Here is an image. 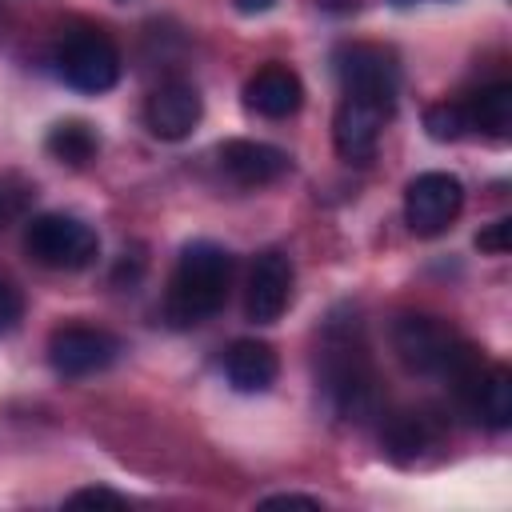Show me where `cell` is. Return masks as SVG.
<instances>
[{
    "mask_svg": "<svg viewBox=\"0 0 512 512\" xmlns=\"http://www.w3.org/2000/svg\"><path fill=\"white\" fill-rule=\"evenodd\" d=\"M232 272H236V260L224 244L192 240L180 252V260L172 268V280H168V296H164L168 320L176 328H192V324H204L208 316H216L228 300Z\"/></svg>",
    "mask_w": 512,
    "mask_h": 512,
    "instance_id": "6da1fadb",
    "label": "cell"
},
{
    "mask_svg": "<svg viewBox=\"0 0 512 512\" xmlns=\"http://www.w3.org/2000/svg\"><path fill=\"white\" fill-rule=\"evenodd\" d=\"M392 348L408 372L440 376L452 388H460L484 364L480 348H472L456 328H448L444 320L424 316V312H408L392 324Z\"/></svg>",
    "mask_w": 512,
    "mask_h": 512,
    "instance_id": "7a4b0ae2",
    "label": "cell"
},
{
    "mask_svg": "<svg viewBox=\"0 0 512 512\" xmlns=\"http://www.w3.org/2000/svg\"><path fill=\"white\" fill-rule=\"evenodd\" d=\"M324 388L332 408L344 420H368L380 408V384H376V368L368 360V348L360 336L352 332H328L324 340Z\"/></svg>",
    "mask_w": 512,
    "mask_h": 512,
    "instance_id": "3957f363",
    "label": "cell"
},
{
    "mask_svg": "<svg viewBox=\"0 0 512 512\" xmlns=\"http://www.w3.org/2000/svg\"><path fill=\"white\" fill-rule=\"evenodd\" d=\"M24 248L36 264L56 272H80L100 256V236L88 220L72 212H44L32 216L24 228Z\"/></svg>",
    "mask_w": 512,
    "mask_h": 512,
    "instance_id": "277c9868",
    "label": "cell"
},
{
    "mask_svg": "<svg viewBox=\"0 0 512 512\" xmlns=\"http://www.w3.org/2000/svg\"><path fill=\"white\" fill-rule=\"evenodd\" d=\"M56 76L76 92H108L120 80V48L100 28L68 32L56 48Z\"/></svg>",
    "mask_w": 512,
    "mask_h": 512,
    "instance_id": "5b68a950",
    "label": "cell"
},
{
    "mask_svg": "<svg viewBox=\"0 0 512 512\" xmlns=\"http://www.w3.org/2000/svg\"><path fill=\"white\" fill-rule=\"evenodd\" d=\"M464 208V184L452 172H420L404 188V220L416 236H440Z\"/></svg>",
    "mask_w": 512,
    "mask_h": 512,
    "instance_id": "8992f818",
    "label": "cell"
},
{
    "mask_svg": "<svg viewBox=\"0 0 512 512\" xmlns=\"http://www.w3.org/2000/svg\"><path fill=\"white\" fill-rule=\"evenodd\" d=\"M332 64H336V76H340L344 92L376 96V100L396 104L400 64H396L392 48H384V44H344V48H336Z\"/></svg>",
    "mask_w": 512,
    "mask_h": 512,
    "instance_id": "52a82bcc",
    "label": "cell"
},
{
    "mask_svg": "<svg viewBox=\"0 0 512 512\" xmlns=\"http://www.w3.org/2000/svg\"><path fill=\"white\" fill-rule=\"evenodd\" d=\"M120 356V336H112L108 328H88V324H64L48 336V364L76 380V376H92L104 372L112 360Z\"/></svg>",
    "mask_w": 512,
    "mask_h": 512,
    "instance_id": "ba28073f",
    "label": "cell"
},
{
    "mask_svg": "<svg viewBox=\"0 0 512 512\" xmlns=\"http://www.w3.org/2000/svg\"><path fill=\"white\" fill-rule=\"evenodd\" d=\"M396 104L388 100H376V96H356V92H344L340 108H336V120H332V140H336V152L344 160H368L380 144V132L388 124Z\"/></svg>",
    "mask_w": 512,
    "mask_h": 512,
    "instance_id": "9c48e42d",
    "label": "cell"
},
{
    "mask_svg": "<svg viewBox=\"0 0 512 512\" xmlns=\"http://www.w3.org/2000/svg\"><path fill=\"white\" fill-rule=\"evenodd\" d=\"M292 260L284 252H260L252 272H248V288H244V316L252 324H276L292 300Z\"/></svg>",
    "mask_w": 512,
    "mask_h": 512,
    "instance_id": "30bf717a",
    "label": "cell"
},
{
    "mask_svg": "<svg viewBox=\"0 0 512 512\" xmlns=\"http://www.w3.org/2000/svg\"><path fill=\"white\" fill-rule=\"evenodd\" d=\"M204 116V100L188 80H164L144 100V124L156 140H184Z\"/></svg>",
    "mask_w": 512,
    "mask_h": 512,
    "instance_id": "8fae6325",
    "label": "cell"
},
{
    "mask_svg": "<svg viewBox=\"0 0 512 512\" xmlns=\"http://www.w3.org/2000/svg\"><path fill=\"white\" fill-rule=\"evenodd\" d=\"M456 400L492 432H504L512 424V372L500 364H480L460 388H452Z\"/></svg>",
    "mask_w": 512,
    "mask_h": 512,
    "instance_id": "7c38bea8",
    "label": "cell"
},
{
    "mask_svg": "<svg viewBox=\"0 0 512 512\" xmlns=\"http://www.w3.org/2000/svg\"><path fill=\"white\" fill-rule=\"evenodd\" d=\"M220 168L244 188H264V184H276L292 172V156L276 144H264V140H224L220 144Z\"/></svg>",
    "mask_w": 512,
    "mask_h": 512,
    "instance_id": "4fadbf2b",
    "label": "cell"
},
{
    "mask_svg": "<svg viewBox=\"0 0 512 512\" xmlns=\"http://www.w3.org/2000/svg\"><path fill=\"white\" fill-rule=\"evenodd\" d=\"M244 104L256 112V116H268V120H288L300 112L304 104V84L292 68L284 64H264L248 76L244 84Z\"/></svg>",
    "mask_w": 512,
    "mask_h": 512,
    "instance_id": "5bb4252c",
    "label": "cell"
},
{
    "mask_svg": "<svg viewBox=\"0 0 512 512\" xmlns=\"http://www.w3.org/2000/svg\"><path fill=\"white\" fill-rule=\"evenodd\" d=\"M276 372L280 360L264 340H232V348L224 352V376L236 392H264L276 384Z\"/></svg>",
    "mask_w": 512,
    "mask_h": 512,
    "instance_id": "9a60e30c",
    "label": "cell"
},
{
    "mask_svg": "<svg viewBox=\"0 0 512 512\" xmlns=\"http://www.w3.org/2000/svg\"><path fill=\"white\" fill-rule=\"evenodd\" d=\"M468 132H484L492 140H508L512 132V84H488L464 100Z\"/></svg>",
    "mask_w": 512,
    "mask_h": 512,
    "instance_id": "2e32d148",
    "label": "cell"
},
{
    "mask_svg": "<svg viewBox=\"0 0 512 512\" xmlns=\"http://www.w3.org/2000/svg\"><path fill=\"white\" fill-rule=\"evenodd\" d=\"M432 440H436V428L424 412H396L384 424V452L396 464H416L424 448H432Z\"/></svg>",
    "mask_w": 512,
    "mask_h": 512,
    "instance_id": "e0dca14e",
    "label": "cell"
},
{
    "mask_svg": "<svg viewBox=\"0 0 512 512\" xmlns=\"http://www.w3.org/2000/svg\"><path fill=\"white\" fill-rule=\"evenodd\" d=\"M44 148H48L52 160H60V164H68V168H84L88 160H96L100 140H96V132H92L84 120H60V124L48 132Z\"/></svg>",
    "mask_w": 512,
    "mask_h": 512,
    "instance_id": "ac0fdd59",
    "label": "cell"
},
{
    "mask_svg": "<svg viewBox=\"0 0 512 512\" xmlns=\"http://www.w3.org/2000/svg\"><path fill=\"white\" fill-rule=\"evenodd\" d=\"M424 128H428L432 140H460L468 132L464 100H440V104L424 108Z\"/></svg>",
    "mask_w": 512,
    "mask_h": 512,
    "instance_id": "d6986e66",
    "label": "cell"
},
{
    "mask_svg": "<svg viewBox=\"0 0 512 512\" xmlns=\"http://www.w3.org/2000/svg\"><path fill=\"white\" fill-rule=\"evenodd\" d=\"M20 316H24V296H20V288L0 276V336L12 332V328L20 324Z\"/></svg>",
    "mask_w": 512,
    "mask_h": 512,
    "instance_id": "ffe728a7",
    "label": "cell"
},
{
    "mask_svg": "<svg viewBox=\"0 0 512 512\" xmlns=\"http://www.w3.org/2000/svg\"><path fill=\"white\" fill-rule=\"evenodd\" d=\"M508 236H512V220H492V224L476 236V248H480V252H492V256H504V252H508Z\"/></svg>",
    "mask_w": 512,
    "mask_h": 512,
    "instance_id": "44dd1931",
    "label": "cell"
},
{
    "mask_svg": "<svg viewBox=\"0 0 512 512\" xmlns=\"http://www.w3.org/2000/svg\"><path fill=\"white\" fill-rule=\"evenodd\" d=\"M68 508H84V504H128V496H120V492H112V488H80V492H72L68 500H64Z\"/></svg>",
    "mask_w": 512,
    "mask_h": 512,
    "instance_id": "7402d4cb",
    "label": "cell"
},
{
    "mask_svg": "<svg viewBox=\"0 0 512 512\" xmlns=\"http://www.w3.org/2000/svg\"><path fill=\"white\" fill-rule=\"evenodd\" d=\"M264 508H280V504H304V508H320V496H300V492H280V496H264Z\"/></svg>",
    "mask_w": 512,
    "mask_h": 512,
    "instance_id": "603a6c76",
    "label": "cell"
},
{
    "mask_svg": "<svg viewBox=\"0 0 512 512\" xmlns=\"http://www.w3.org/2000/svg\"><path fill=\"white\" fill-rule=\"evenodd\" d=\"M276 0H236V8L244 12V16H252V12H268Z\"/></svg>",
    "mask_w": 512,
    "mask_h": 512,
    "instance_id": "cb8c5ba5",
    "label": "cell"
},
{
    "mask_svg": "<svg viewBox=\"0 0 512 512\" xmlns=\"http://www.w3.org/2000/svg\"><path fill=\"white\" fill-rule=\"evenodd\" d=\"M392 4H420V0H392Z\"/></svg>",
    "mask_w": 512,
    "mask_h": 512,
    "instance_id": "d4e9b609",
    "label": "cell"
}]
</instances>
